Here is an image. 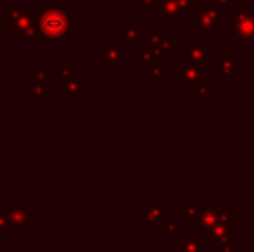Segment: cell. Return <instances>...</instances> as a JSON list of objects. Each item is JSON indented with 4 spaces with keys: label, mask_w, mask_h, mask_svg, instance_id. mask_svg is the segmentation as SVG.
I'll return each mask as SVG.
<instances>
[{
    "label": "cell",
    "mask_w": 254,
    "mask_h": 252,
    "mask_svg": "<svg viewBox=\"0 0 254 252\" xmlns=\"http://www.w3.org/2000/svg\"><path fill=\"white\" fill-rule=\"evenodd\" d=\"M187 54H189V61H190V63L199 64V66H203L206 61L213 59V54H211V52H207V50H204L203 45H195V44L189 45V50H187Z\"/></svg>",
    "instance_id": "5"
},
{
    "label": "cell",
    "mask_w": 254,
    "mask_h": 252,
    "mask_svg": "<svg viewBox=\"0 0 254 252\" xmlns=\"http://www.w3.org/2000/svg\"><path fill=\"white\" fill-rule=\"evenodd\" d=\"M156 4H158L159 11L163 12L166 17H170L173 21H180V17L183 14L180 0H156Z\"/></svg>",
    "instance_id": "4"
},
{
    "label": "cell",
    "mask_w": 254,
    "mask_h": 252,
    "mask_svg": "<svg viewBox=\"0 0 254 252\" xmlns=\"http://www.w3.org/2000/svg\"><path fill=\"white\" fill-rule=\"evenodd\" d=\"M201 69H203V66L189 61V64L180 71L182 81L187 83V85H204V76Z\"/></svg>",
    "instance_id": "3"
},
{
    "label": "cell",
    "mask_w": 254,
    "mask_h": 252,
    "mask_svg": "<svg viewBox=\"0 0 254 252\" xmlns=\"http://www.w3.org/2000/svg\"><path fill=\"white\" fill-rule=\"evenodd\" d=\"M235 33L237 44L254 42V14H246L242 5H235Z\"/></svg>",
    "instance_id": "1"
},
{
    "label": "cell",
    "mask_w": 254,
    "mask_h": 252,
    "mask_svg": "<svg viewBox=\"0 0 254 252\" xmlns=\"http://www.w3.org/2000/svg\"><path fill=\"white\" fill-rule=\"evenodd\" d=\"M220 59H222V63H220V76H234L235 75V54L234 52H222V55H220Z\"/></svg>",
    "instance_id": "6"
},
{
    "label": "cell",
    "mask_w": 254,
    "mask_h": 252,
    "mask_svg": "<svg viewBox=\"0 0 254 252\" xmlns=\"http://www.w3.org/2000/svg\"><path fill=\"white\" fill-rule=\"evenodd\" d=\"M158 47H161V50L163 52H171V48H173V42H171V38H161L159 40Z\"/></svg>",
    "instance_id": "9"
},
{
    "label": "cell",
    "mask_w": 254,
    "mask_h": 252,
    "mask_svg": "<svg viewBox=\"0 0 254 252\" xmlns=\"http://www.w3.org/2000/svg\"><path fill=\"white\" fill-rule=\"evenodd\" d=\"M127 35H128V38H130V42H133V44L139 42V38H140V33L133 28V24L131 23L127 24Z\"/></svg>",
    "instance_id": "8"
},
{
    "label": "cell",
    "mask_w": 254,
    "mask_h": 252,
    "mask_svg": "<svg viewBox=\"0 0 254 252\" xmlns=\"http://www.w3.org/2000/svg\"><path fill=\"white\" fill-rule=\"evenodd\" d=\"M151 75H163V69H151Z\"/></svg>",
    "instance_id": "11"
},
{
    "label": "cell",
    "mask_w": 254,
    "mask_h": 252,
    "mask_svg": "<svg viewBox=\"0 0 254 252\" xmlns=\"http://www.w3.org/2000/svg\"><path fill=\"white\" fill-rule=\"evenodd\" d=\"M222 4H235V0H213V5H222Z\"/></svg>",
    "instance_id": "10"
},
{
    "label": "cell",
    "mask_w": 254,
    "mask_h": 252,
    "mask_svg": "<svg viewBox=\"0 0 254 252\" xmlns=\"http://www.w3.org/2000/svg\"><path fill=\"white\" fill-rule=\"evenodd\" d=\"M216 26H218V9H216V5H204L203 11L199 12V16L195 17V28L204 36H209L215 32Z\"/></svg>",
    "instance_id": "2"
},
{
    "label": "cell",
    "mask_w": 254,
    "mask_h": 252,
    "mask_svg": "<svg viewBox=\"0 0 254 252\" xmlns=\"http://www.w3.org/2000/svg\"><path fill=\"white\" fill-rule=\"evenodd\" d=\"M197 97L199 99H204V100H209L213 97V90H211L209 85H201L197 88Z\"/></svg>",
    "instance_id": "7"
}]
</instances>
